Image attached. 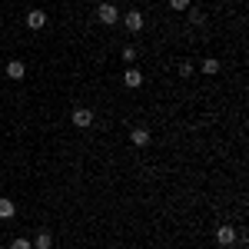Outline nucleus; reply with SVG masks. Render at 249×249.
<instances>
[{
    "mask_svg": "<svg viewBox=\"0 0 249 249\" xmlns=\"http://www.w3.org/2000/svg\"><path fill=\"white\" fill-rule=\"evenodd\" d=\"M96 20H100L103 27H113V23H120V10H116L113 3H100V7H96Z\"/></svg>",
    "mask_w": 249,
    "mask_h": 249,
    "instance_id": "obj_1",
    "label": "nucleus"
},
{
    "mask_svg": "<svg viewBox=\"0 0 249 249\" xmlns=\"http://www.w3.org/2000/svg\"><path fill=\"white\" fill-rule=\"evenodd\" d=\"M70 123H73V126H80V130L93 126V110H87V107H77V110L70 113Z\"/></svg>",
    "mask_w": 249,
    "mask_h": 249,
    "instance_id": "obj_2",
    "label": "nucleus"
},
{
    "mask_svg": "<svg viewBox=\"0 0 249 249\" xmlns=\"http://www.w3.org/2000/svg\"><path fill=\"white\" fill-rule=\"evenodd\" d=\"M123 27L133 30V34H140V30H143V14H140V10H126V14H123Z\"/></svg>",
    "mask_w": 249,
    "mask_h": 249,
    "instance_id": "obj_3",
    "label": "nucleus"
},
{
    "mask_svg": "<svg viewBox=\"0 0 249 249\" xmlns=\"http://www.w3.org/2000/svg\"><path fill=\"white\" fill-rule=\"evenodd\" d=\"M236 239H239V232L232 230V226H219V230H216V243H219V246H232Z\"/></svg>",
    "mask_w": 249,
    "mask_h": 249,
    "instance_id": "obj_4",
    "label": "nucleus"
},
{
    "mask_svg": "<svg viewBox=\"0 0 249 249\" xmlns=\"http://www.w3.org/2000/svg\"><path fill=\"white\" fill-rule=\"evenodd\" d=\"M27 27H30V30H43V27H47V14H43V10H30V14H27Z\"/></svg>",
    "mask_w": 249,
    "mask_h": 249,
    "instance_id": "obj_5",
    "label": "nucleus"
},
{
    "mask_svg": "<svg viewBox=\"0 0 249 249\" xmlns=\"http://www.w3.org/2000/svg\"><path fill=\"white\" fill-rule=\"evenodd\" d=\"M123 83H126L130 90H136V87H143V73H140L136 67H130V70L123 73Z\"/></svg>",
    "mask_w": 249,
    "mask_h": 249,
    "instance_id": "obj_6",
    "label": "nucleus"
},
{
    "mask_svg": "<svg viewBox=\"0 0 249 249\" xmlns=\"http://www.w3.org/2000/svg\"><path fill=\"white\" fill-rule=\"evenodd\" d=\"M7 77L10 80H23L27 77V67H23L20 60H10V63H7Z\"/></svg>",
    "mask_w": 249,
    "mask_h": 249,
    "instance_id": "obj_7",
    "label": "nucleus"
},
{
    "mask_svg": "<svg viewBox=\"0 0 249 249\" xmlns=\"http://www.w3.org/2000/svg\"><path fill=\"white\" fill-rule=\"evenodd\" d=\"M130 140H133V146H146L150 143V130L146 126H136L133 133H130Z\"/></svg>",
    "mask_w": 249,
    "mask_h": 249,
    "instance_id": "obj_8",
    "label": "nucleus"
},
{
    "mask_svg": "<svg viewBox=\"0 0 249 249\" xmlns=\"http://www.w3.org/2000/svg\"><path fill=\"white\" fill-rule=\"evenodd\" d=\"M14 213H17V206H14V203H10L7 196H0V219H10Z\"/></svg>",
    "mask_w": 249,
    "mask_h": 249,
    "instance_id": "obj_9",
    "label": "nucleus"
},
{
    "mask_svg": "<svg viewBox=\"0 0 249 249\" xmlns=\"http://www.w3.org/2000/svg\"><path fill=\"white\" fill-rule=\"evenodd\" d=\"M34 246H37V249H50V246H53V236H50L47 230H43V232H37V239H34Z\"/></svg>",
    "mask_w": 249,
    "mask_h": 249,
    "instance_id": "obj_10",
    "label": "nucleus"
},
{
    "mask_svg": "<svg viewBox=\"0 0 249 249\" xmlns=\"http://www.w3.org/2000/svg\"><path fill=\"white\" fill-rule=\"evenodd\" d=\"M203 73H210V77H213V73H219V60H203Z\"/></svg>",
    "mask_w": 249,
    "mask_h": 249,
    "instance_id": "obj_11",
    "label": "nucleus"
},
{
    "mask_svg": "<svg viewBox=\"0 0 249 249\" xmlns=\"http://www.w3.org/2000/svg\"><path fill=\"white\" fill-rule=\"evenodd\" d=\"M173 10H190V0H170Z\"/></svg>",
    "mask_w": 249,
    "mask_h": 249,
    "instance_id": "obj_12",
    "label": "nucleus"
},
{
    "mask_svg": "<svg viewBox=\"0 0 249 249\" xmlns=\"http://www.w3.org/2000/svg\"><path fill=\"white\" fill-rule=\"evenodd\" d=\"M179 77H193V63H186V60L179 63Z\"/></svg>",
    "mask_w": 249,
    "mask_h": 249,
    "instance_id": "obj_13",
    "label": "nucleus"
},
{
    "mask_svg": "<svg viewBox=\"0 0 249 249\" xmlns=\"http://www.w3.org/2000/svg\"><path fill=\"white\" fill-rule=\"evenodd\" d=\"M123 60H126V63H133V60H136V50H133V47H123Z\"/></svg>",
    "mask_w": 249,
    "mask_h": 249,
    "instance_id": "obj_14",
    "label": "nucleus"
},
{
    "mask_svg": "<svg viewBox=\"0 0 249 249\" xmlns=\"http://www.w3.org/2000/svg\"><path fill=\"white\" fill-rule=\"evenodd\" d=\"M10 249H34V246H30L27 239H14V243H10Z\"/></svg>",
    "mask_w": 249,
    "mask_h": 249,
    "instance_id": "obj_15",
    "label": "nucleus"
},
{
    "mask_svg": "<svg viewBox=\"0 0 249 249\" xmlns=\"http://www.w3.org/2000/svg\"><path fill=\"white\" fill-rule=\"evenodd\" d=\"M190 23H203V14L199 10H190Z\"/></svg>",
    "mask_w": 249,
    "mask_h": 249,
    "instance_id": "obj_16",
    "label": "nucleus"
}]
</instances>
